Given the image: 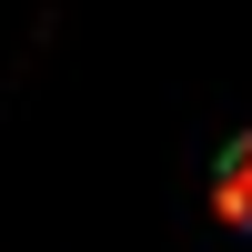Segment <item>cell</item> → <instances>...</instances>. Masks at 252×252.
I'll return each instance as SVG.
<instances>
[{
    "mask_svg": "<svg viewBox=\"0 0 252 252\" xmlns=\"http://www.w3.org/2000/svg\"><path fill=\"white\" fill-rule=\"evenodd\" d=\"M212 212L232 222V232H252V131L222 152V172H212Z\"/></svg>",
    "mask_w": 252,
    "mask_h": 252,
    "instance_id": "cell-1",
    "label": "cell"
}]
</instances>
